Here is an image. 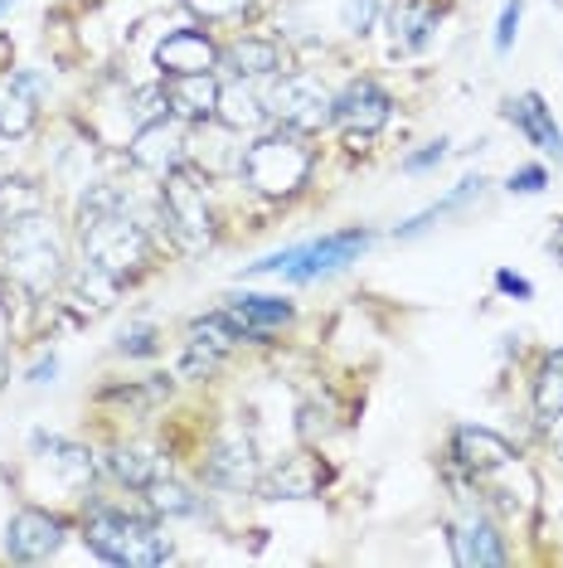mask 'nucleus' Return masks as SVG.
Segmentation results:
<instances>
[{"label": "nucleus", "instance_id": "obj_1", "mask_svg": "<svg viewBox=\"0 0 563 568\" xmlns=\"http://www.w3.org/2000/svg\"><path fill=\"white\" fill-rule=\"evenodd\" d=\"M73 239H79V257L98 263L102 273H112L117 282H126V287H132L136 277H146L161 257L156 229L132 210L122 185H108V180H98V185H88L79 195Z\"/></svg>", "mask_w": 563, "mask_h": 568}, {"label": "nucleus", "instance_id": "obj_2", "mask_svg": "<svg viewBox=\"0 0 563 568\" xmlns=\"http://www.w3.org/2000/svg\"><path fill=\"white\" fill-rule=\"evenodd\" d=\"M316 165H321L316 136L273 122L258 136H248V146H238L234 175L248 195H258L267 204H291L316 180Z\"/></svg>", "mask_w": 563, "mask_h": 568}, {"label": "nucleus", "instance_id": "obj_3", "mask_svg": "<svg viewBox=\"0 0 563 568\" xmlns=\"http://www.w3.org/2000/svg\"><path fill=\"white\" fill-rule=\"evenodd\" d=\"M69 239L44 214H20L0 224V292H20L30 302H44L49 292L63 287L69 277Z\"/></svg>", "mask_w": 563, "mask_h": 568}, {"label": "nucleus", "instance_id": "obj_4", "mask_svg": "<svg viewBox=\"0 0 563 568\" xmlns=\"http://www.w3.org/2000/svg\"><path fill=\"white\" fill-rule=\"evenodd\" d=\"M79 535L98 559L117 568H161L175 559L165 525L151 510H122L112 500H88L79 515Z\"/></svg>", "mask_w": 563, "mask_h": 568}, {"label": "nucleus", "instance_id": "obj_5", "mask_svg": "<svg viewBox=\"0 0 563 568\" xmlns=\"http://www.w3.org/2000/svg\"><path fill=\"white\" fill-rule=\"evenodd\" d=\"M369 248H375V229H365V224L330 229V234L311 239V243H291V248L267 253V257H258V263H248V267L238 273V282L277 273V277L297 282V287H306V282H321V277L345 273V267L360 263V257H365Z\"/></svg>", "mask_w": 563, "mask_h": 568}, {"label": "nucleus", "instance_id": "obj_6", "mask_svg": "<svg viewBox=\"0 0 563 568\" xmlns=\"http://www.w3.org/2000/svg\"><path fill=\"white\" fill-rule=\"evenodd\" d=\"M209 171L199 161H185L181 171H171L156 185V224L165 239H175L181 248H209L219 239V214L209 204Z\"/></svg>", "mask_w": 563, "mask_h": 568}, {"label": "nucleus", "instance_id": "obj_7", "mask_svg": "<svg viewBox=\"0 0 563 568\" xmlns=\"http://www.w3.org/2000/svg\"><path fill=\"white\" fill-rule=\"evenodd\" d=\"M263 108L277 126H291V132H306V136H321L336 126V93H330L316 73H301V69H287V73H277V79H267Z\"/></svg>", "mask_w": 563, "mask_h": 568}, {"label": "nucleus", "instance_id": "obj_8", "mask_svg": "<svg viewBox=\"0 0 563 568\" xmlns=\"http://www.w3.org/2000/svg\"><path fill=\"white\" fill-rule=\"evenodd\" d=\"M199 476L204 486L214 490H258V476H263V462H258V447L243 428H224L204 443V457H199Z\"/></svg>", "mask_w": 563, "mask_h": 568}, {"label": "nucleus", "instance_id": "obj_9", "mask_svg": "<svg viewBox=\"0 0 563 568\" xmlns=\"http://www.w3.org/2000/svg\"><path fill=\"white\" fill-rule=\"evenodd\" d=\"M195 126H185L181 118H156V122H141L132 141H126V161L136 171L165 180L171 171H181L185 161H195Z\"/></svg>", "mask_w": 563, "mask_h": 568}, {"label": "nucleus", "instance_id": "obj_10", "mask_svg": "<svg viewBox=\"0 0 563 568\" xmlns=\"http://www.w3.org/2000/svg\"><path fill=\"white\" fill-rule=\"evenodd\" d=\"M330 481H336V471H330V462L321 457V452L297 447L282 462H273V467H263L258 496H267V500H316Z\"/></svg>", "mask_w": 563, "mask_h": 568}, {"label": "nucleus", "instance_id": "obj_11", "mask_svg": "<svg viewBox=\"0 0 563 568\" xmlns=\"http://www.w3.org/2000/svg\"><path fill=\"white\" fill-rule=\"evenodd\" d=\"M447 457H452V467L471 476V481H491L495 471L515 467L520 462V447L501 437L495 428H477V423H457L452 437H447Z\"/></svg>", "mask_w": 563, "mask_h": 568}, {"label": "nucleus", "instance_id": "obj_12", "mask_svg": "<svg viewBox=\"0 0 563 568\" xmlns=\"http://www.w3.org/2000/svg\"><path fill=\"white\" fill-rule=\"evenodd\" d=\"M63 539H69V520L44 506H20L6 525V559L16 564H49L59 559Z\"/></svg>", "mask_w": 563, "mask_h": 568}, {"label": "nucleus", "instance_id": "obj_13", "mask_svg": "<svg viewBox=\"0 0 563 568\" xmlns=\"http://www.w3.org/2000/svg\"><path fill=\"white\" fill-rule=\"evenodd\" d=\"M219 34L214 24H181V30H165L156 40V73L175 79V73H219Z\"/></svg>", "mask_w": 563, "mask_h": 568}, {"label": "nucleus", "instance_id": "obj_14", "mask_svg": "<svg viewBox=\"0 0 563 568\" xmlns=\"http://www.w3.org/2000/svg\"><path fill=\"white\" fill-rule=\"evenodd\" d=\"M287 73V44L273 34H248L238 30L234 40L219 44V79H238V83H267Z\"/></svg>", "mask_w": 563, "mask_h": 568}, {"label": "nucleus", "instance_id": "obj_15", "mask_svg": "<svg viewBox=\"0 0 563 568\" xmlns=\"http://www.w3.org/2000/svg\"><path fill=\"white\" fill-rule=\"evenodd\" d=\"M393 118V93L379 79H350L336 93V126L345 136H379Z\"/></svg>", "mask_w": 563, "mask_h": 568}, {"label": "nucleus", "instance_id": "obj_16", "mask_svg": "<svg viewBox=\"0 0 563 568\" xmlns=\"http://www.w3.org/2000/svg\"><path fill=\"white\" fill-rule=\"evenodd\" d=\"M447 545H452V564L462 568H501L510 564V545L501 535V525L485 510H467L462 520L447 525Z\"/></svg>", "mask_w": 563, "mask_h": 568}, {"label": "nucleus", "instance_id": "obj_17", "mask_svg": "<svg viewBox=\"0 0 563 568\" xmlns=\"http://www.w3.org/2000/svg\"><path fill=\"white\" fill-rule=\"evenodd\" d=\"M224 312L248 331V345H267L282 326L297 321V302L282 292H228L224 296Z\"/></svg>", "mask_w": 563, "mask_h": 568}, {"label": "nucleus", "instance_id": "obj_18", "mask_svg": "<svg viewBox=\"0 0 563 568\" xmlns=\"http://www.w3.org/2000/svg\"><path fill=\"white\" fill-rule=\"evenodd\" d=\"M501 118L515 126V132L530 141L540 156H549L554 165H563V126L554 122V108L544 102V93H515V98H505V108H501Z\"/></svg>", "mask_w": 563, "mask_h": 568}, {"label": "nucleus", "instance_id": "obj_19", "mask_svg": "<svg viewBox=\"0 0 563 568\" xmlns=\"http://www.w3.org/2000/svg\"><path fill=\"white\" fill-rule=\"evenodd\" d=\"M161 88L171 102V118H181L185 126H214V118H219V73H175V79H161Z\"/></svg>", "mask_w": 563, "mask_h": 568}, {"label": "nucleus", "instance_id": "obj_20", "mask_svg": "<svg viewBox=\"0 0 563 568\" xmlns=\"http://www.w3.org/2000/svg\"><path fill=\"white\" fill-rule=\"evenodd\" d=\"M442 24L438 0H389L383 6V30H389L393 54H422Z\"/></svg>", "mask_w": 563, "mask_h": 568}, {"label": "nucleus", "instance_id": "obj_21", "mask_svg": "<svg viewBox=\"0 0 563 568\" xmlns=\"http://www.w3.org/2000/svg\"><path fill=\"white\" fill-rule=\"evenodd\" d=\"M214 126H224V132H234V136H258L263 126H273V118H267V108H263V88L224 79L219 118H214Z\"/></svg>", "mask_w": 563, "mask_h": 568}, {"label": "nucleus", "instance_id": "obj_22", "mask_svg": "<svg viewBox=\"0 0 563 568\" xmlns=\"http://www.w3.org/2000/svg\"><path fill=\"white\" fill-rule=\"evenodd\" d=\"M30 447L40 452V457L54 467L69 486H93L98 476V452L83 447V443H69V437H54V433H34Z\"/></svg>", "mask_w": 563, "mask_h": 568}, {"label": "nucleus", "instance_id": "obj_23", "mask_svg": "<svg viewBox=\"0 0 563 568\" xmlns=\"http://www.w3.org/2000/svg\"><path fill=\"white\" fill-rule=\"evenodd\" d=\"M485 185H491V180H485V175H467V180H457V185L447 190L442 200H432L428 210H418L413 219H403V224L393 229V239H399V243H408V239L428 234V229H432V224H442L447 214H457V210H467V204H477V200L485 195Z\"/></svg>", "mask_w": 563, "mask_h": 568}, {"label": "nucleus", "instance_id": "obj_24", "mask_svg": "<svg viewBox=\"0 0 563 568\" xmlns=\"http://www.w3.org/2000/svg\"><path fill=\"white\" fill-rule=\"evenodd\" d=\"M102 467H108L112 481L126 486V490H136V496L165 471L156 452L141 447V443H112V447H108V457H102Z\"/></svg>", "mask_w": 563, "mask_h": 568}, {"label": "nucleus", "instance_id": "obj_25", "mask_svg": "<svg viewBox=\"0 0 563 568\" xmlns=\"http://www.w3.org/2000/svg\"><path fill=\"white\" fill-rule=\"evenodd\" d=\"M530 408L534 423L549 428V423L563 413V351H544L530 369Z\"/></svg>", "mask_w": 563, "mask_h": 568}, {"label": "nucleus", "instance_id": "obj_26", "mask_svg": "<svg viewBox=\"0 0 563 568\" xmlns=\"http://www.w3.org/2000/svg\"><path fill=\"white\" fill-rule=\"evenodd\" d=\"M141 500H146V510L156 515V520H195V515L204 510V496L195 486H185V481H175V476H156L146 490H141Z\"/></svg>", "mask_w": 563, "mask_h": 568}, {"label": "nucleus", "instance_id": "obj_27", "mask_svg": "<svg viewBox=\"0 0 563 568\" xmlns=\"http://www.w3.org/2000/svg\"><path fill=\"white\" fill-rule=\"evenodd\" d=\"M185 345H199V351H209V355H234L248 345V331H243L224 306H214V312H204L185 326Z\"/></svg>", "mask_w": 563, "mask_h": 568}, {"label": "nucleus", "instance_id": "obj_28", "mask_svg": "<svg viewBox=\"0 0 563 568\" xmlns=\"http://www.w3.org/2000/svg\"><path fill=\"white\" fill-rule=\"evenodd\" d=\"M40 126V102L16 83V73H0V136L24 141Z\"/></svg>", "mask_w": 563, "mask_h": 568}, {"label": "nucleus", "instance_id": "obj_29", "mask_svg": "<svg viewBox=\"0 0 563 568\" xmlns=\"http://www.w3.org/2000/svg\"><path fill=\"white\" fill-rule=\"evenodd\" d=\"M44 210H49V190H44V180L20 175V171H10L6 180H0V219L44 214Z\"/></svg>", "mask_w": 563, "mask_h": 568}, {"label": "nucleus", "instance_id": "obj_30", "mask_svg": "<svg viewBox=\"0 0 563 568\" xmlns=\"http://www.w3.org/2000/svg\"><path fill=\"white\" fill-rule=\"evenodd\" d=\"M263 0H185V10L195 16L199 24H214V30H224V24H243L258 16Z\"/></svg>", "mask_w": 563, "mask_h": 568}, {"label": "nucleus", "instance_id": "obj_31", "mask_svg": "<svg viewBox=\"0 0 563 568\" xmlns=\"http://www.w3.org/2000/svg\"><path fill=\"white\" fill-rule=\"evenodd\" d=\"M161 341H165V331L156 326V321H136V326H126L117 335V355H126V359H151V355H161Z\"/></svg>", "mask_w": 563, "mask_h": 568}, {"label": "nucleus", "instance_id": "obj_32", "mask_svg": "<svg viewBox=\"0 0 563 568\" xmlns=\"http://www.w3.org/2000/svg\"><path fill=\"white\" fill-rule=\"evenodd\" d=\"M383 16V0H345L340 6V30L350 34H369Z\"/></svg>", "mask_w": 563, "mask_h": 568}, {"label": "nucleus", "instance_id": "obj_33", "mask_svg": "<svg viewBox=\"0 0 563 568\" xmlns=\"http://www.w3.org/2000/svg\"><path fill=\"white\" fill-rule=\"evenodd\" d=\"M520 20H524V0H505V6H501V20H495V34H491V49H495V54H510V49H515Z\"/></svg>", "mask_w": 563, "mask_h": 568}, {"label": "nucleus", "instance_id": "obj_34", "mask_svg": "<svg viewBox=\"0 0 563 568\" xmlns=\"http://www.w3.org/2000/svg\"><path fill=\"white\" fill-rule=\"evenodd\" d=\"M447 146H452V141L438 136V141H428V146L408 151V156L399 161V171H403V175H428V171H438V165L447 161Z\"/></svg>", "mask_w": 563, "mask_h": 568}, {"label": "nucleus", "instance_id": "obj_35", "mask_svg": "<svg viewBox=\"0 0 563 568\" xmlns=\"http://www.w3.org/2000/svg\"><path fill=\"white\" fill-rule=\"evenodd\" d=\"M549 185V165H520L505 175V195H540Z\"/></svg>", "mask_w": 563, "mask_h": 568}, {"label": "nucleus", "instance_id": "obj_36", "mask_svg": "<svg viewBox=\"0 0 563 568\" xmlns=\"http://www.w3.org/2000/svg\"><path fill=\"white\" fill-rule=\"evenodd\" d=\"M491 282H495V292H501V296H510V302H534V282L520 277V273H510V267H495Z\"/></svg>", "mask_w": 563, "mask_h": 568}, {"label": "nucleus", "instance_id": "obj_37", "mask_svg": "<svg viewBox=\"0 0 563 568\" xmlns=\"http://www.w3.org/2000/svg\"><path fill=\"white\" fill-rule=\"evenodd\" d=\"M54 374H59V355L49 351V355H40L30 369H24V384H34V389H40V384H54Z\"/></svg>", "mask_w": 563, "mask_h": 568}, {"label": "nucleus", "instance_id": "obj_38", "mask_svg": "<svg viewBox=\"0 0 563 568\" xmlns=\"http://www.w3.org/2000/svg\"><path fill=\"white\" fill-rule=\"evenodd\" d=\"M16 171V156H10V136H0V180Z\"/></svg>", "mask_w": 563, "mask_h": 568}, {"label": "nucleus", "instance_id": "obj_39", "mask_svg": "<svg viewBox=\"0 0 563 568\" xmlns=\"http://www.w3.org/2000/svg\"><path fill=\"white\" fill-rule=\"evenodd\" d=\"M549 253L563 257V219H559V229H554V239H549Z\"/></svg>", "mask_w": 563, "mask_h": 568}, {"label": "nucleus", "instance_id": "obj_40", "mask_svg": "<svg viewBox=\"0 0 563 568\" xmlns=\"http://www.w3.org/2000/svg\"><path fill=\"white\" fill-rule=\"evenodd\" d=\"M10 379V359H6V345H0V384Z\"/></svg>", "mask_w": 563, "mask_h": 568}, {"label": "nucleus", "instance_id": "obj_41", "mask_svg": "<svg viewBox=\"0 0 563 568\" xmlns=\"http://www.w3.org/2000/svg\"><path fill=\"white\" fill-rule=\"evenodd\" d=\"M10 6H16V0H0V16H6V10H10Z\"/></svg>", "mask_w": 563, "mask_h": 568}, {"label": "nucleus", "instance_id": "obj_42", "mask_svg": "<svg viewBox=\"0 0 563 568\" xmlns=\"http://www.w3.org/2000/svg\"><path fill=\"white\" fill-rule=\"evenodd\" d=\"M0 224H6V219H0Z\"/></svg>", "mask_w": 563, "mask_h": 568}]
</instances>
